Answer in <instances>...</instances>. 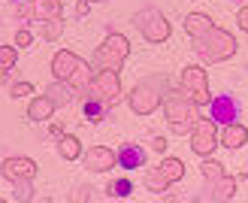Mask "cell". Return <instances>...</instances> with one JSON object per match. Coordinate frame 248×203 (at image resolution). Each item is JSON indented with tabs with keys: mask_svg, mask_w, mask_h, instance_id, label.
Returning <instances> with one entry per match:
<instances>
[{
	"mask_svg": "<svg viewBox=\"0 0 248 203\" xmlns=\"http://www.w3.org/2000/svg\"><path fill=\"white\" fill-rule=\"evenodd\" d=\"M212 24H215V21L209 18L206 12H191V16L185 18V31H188L191 36H203L209 28H212Z\"/></svg>",
	"mask_w": 248,
	"mask_h": 203,
	"instance_id": "20",
	"label": "cell"
},
{
	"mask_svg": "<svg viewBox=\"0 0 248 203\" xmlns=\"http://www.w3.org/2000/svg\"><path fill=\"white\" fill-rule=\"evenodd\" d=\"M115 158H118V167H124V170H140V167H145V149L136 146V143H124L115 152Z\"/></svg>",
	"mask_w": 248,
	"mask_h": 203,
	"instance_id": "12",
	"label": "cell"
},
{
	"mask_svg": "<svg viewBox=\"0 0 248 203\" xmlns=\"http://www.w3.org/2000/svg\"><path fill=\"white\" fill-rule=\"evenodd\" d=\"M242 176H248V173H245V170H242Z\"/></svg>",
	"mask_w": 248,
	"mask_h": 203,
	"instance_id": "37",
	"label": "cell"
},
{
	"mask_svg": "<svg viewBox=\"0 0 248 203\" xmlns=\"http://www.w3.org/2000/svg\"><path fill=\"white\" fill-rule=\"evenodd\" d=\"M88 91L94 97H100L106 106H115L121 100V82H118V70H97L91 76V88Z\"/></svg>",
	"mask_w": 248,
	"mask_h": 203,
	"instance_id": "6",
	"label": "cell"
},
{
	"mask_svg": "<svg viewBox=\"0 0 248 203\" xmlns=\"http://www.w3.org/2000/svg\"><path fill=\"white\" fill-rule=\"evenodd\" d=\"M209 112H212L209 118H215V124H227V121H236L239 103H236L230 94H221V97H212V100H209Z\"/></svg>",
	"mask_w": 248,
	"mask_h": 203,
	"instance_id": "9",
	"label": "cell"
},
{
	"mask_svg": "<svg viewBox=\"0 0 248 203\" xmlns=\"http://www.w3.org/2000/svg\"><path fill=\"white\" fill-rule=\"evenodd\" d=\"M182 88L188 91V97L197 106H209V100H212V94H209V76H206L203 67H197V64L182 70Z\"/></svg>",
	"mask_w": 248,
	"mask_h": 203,
	"instance_id": "5",
	"label": "cell"
},
{
	"mask_svg": "<svg viewBox=\"0 0 248 203\" xmlns=\"http://www.w3.org/2000/svg\"><path fill=\"white\" fill-rule=\"evenodd\" d=\"M142 185L148 188V191H167V176L160 173V167H148L145 176H142Z\"/></svg>",
	"mask_w": 248,
	"mask_h": 203,
	"instance_id": "22",
	"label": "cell"
},
{
	"mask_svg": "<svg viewBox=\"0 0 248 203\" xmlns=\"http://www.w3.org/2000/svg\"><path fill=\"white\" fill-rule=\"evenodd\" d=\"M206 197L209 200H218V203H224V200H233V194H236V179H230V176H218V179H212L206 185Z\"/></svg>",
	"mask_w": 248,
	"mask_h": 203,
	"instance_id": "15",
	"label": "cell"
},
{
	"mask_svg": "<svg viewBox=\"0 0 248 203\" xmlns=\"http://www.w3.org/2000/svg\"><path fill=\"white\" fill-rule=\"evenodd\" d=\"M0 170H3V179L18 182V179H33V176H36V164L31 158H6Z\"/></svg>",
	"mask_w": 248,
	"mask_h": 203,
	"instance_id": "11",
	"label": "cell"
},
{
	"mask_svg": "<svg viewBox=\"0 0 248 203\" xmlns=\"http://www.w3.org/2000/svg\"><path fill=\"white\" fill-rule=\"evenodd\" d=\"M40 28H43V36H46V40H58V36L64 34V18H61V16L46 18V21H40Z\"/></svg>",
	"mask_w": 248,
	"mask_h": 203,
	"instance_id": "24",
	"label": "cell"
},
{
	"mask_svg": "<svg viewBox=\"0 0 248 203\" xmlns=\"http://www.w3.org/2000/svg\"><path fill=\"white\" fill-rule=\"evenodd\" d=\"M160 106L167 112V121L172 134H191V128L197 124L200 112H197V103L188 97L185 88H170V91L160 94Z\"/></svg>",
	"mask_w": 248,
	"mask_h": 203,
	"instance_id": "1",
	"label": "cell"
},
{
	"mask_svg": "<svg viewBox=\"0 0 248 203\" xmlns=\"http://www.w3.org/2000/svg\"><path fill=\"white\" fill-rule=\"evenodd\" d=\"M133 24L140 28V34H142L145 43H167V40H170V21L164 18V12L155 9V6L136 12V16H133Z\"/></svg>",
	"mask_w": 248,
	"mask_h": 203,
	"instance_id": "4",
	"label": "cell"
},
{
	"mask_svg": "<svg viewBox=\"0 0 248 203\" xmlns=\"http://www.w3.org/2000/svg\"><path fill=\"white\" fill-rule=\"evenodd\" d=\"M76 61H79V55H73L70 49L55 52V58H52V76H55V79H61V82H67L70 73H73V67H76Z\"/></svg>",
	"mask_w": 248,
	"mask_h": 203,
	"instance_id": "16",
	"label": "cell"
},
{
	"mask_svg": "<svg viewBox=\"0 0 248 203\" xmlns=\"http://www.w3.org/2000/svg\"><path fill=\"white\" fill-rule=\"evenodd\" d=\"M152 152H167V139L164 136H152Z\"/></svg>",
	"mask_w": 248,
	"mask_h": 203,
	"instance_id": "33",
	"label": "cell"
},
{
	"mask_svg": "<svg viewBox=\"0 0 248 203\" xmlns=\"http://www.w3.org/2000/svg\"><path fill=\"white\" fill-rule=\"evenodd\" d=\"M109 197H130V191H133V182L130 179H115V182H109Z\"/></svg>",
	"mask_w": 248,
	"mask_h": 203,
	"instance_id": "26",
	"label": "cell"
},
{
	"mask_svg": "<svg viewBox=\"0 0 248 203\" xmlns=\"http://www.w3.org/2000/svg\"><path fill=\"white\" fill-rule=\"evenodd\" d=\"M160 173L167 176V182H179L185 176V164L179 158H164V161H160Z\"/></svg>",
	"mask_w": 248,
	"mask_h": 203,
	"instance_id": "23",
	"label": "cell"
},
{
	"mask_svg": "<svg viewBox=\"0 0 248 203\" xmlns=\"http://www.w3.org/2000/svg\"><path fill=\"white\" fill-rule=\"evenodd\" d=\"M12 3H21V0H12Z\"/></svg>",
	"mask_w": 248,
	"mask_h": 203,
	"instance_id": "36",
	"label": "cell"
},
{
	"mask_svg": "<svg viewBox=\"0 0 248 203\" xmlns=\"http://www.w3.org/2000/svg\"><path fill=\"white\" fill-rule=\"evenodd\" d=\"M115 164H118L115 152L106 149V146H94V149L85 152V167H88L91 173H106V170H112Z\"/></svg>",
	"mask_w": 248,
	"mask_h": 203,
	"instance_id": "10",
	"label": "cell"
},
{
	"mask_svg": "<svg viewBox=\"0 0 248 203\" xmlns=\"http://www.w3.org/2000/svg\"><path fill=\"white\" fill-rule=\"evenodd\" d=\"M218 146V124L215 118H197V124L191 128V149H194V155H212Z\"/></svg>",
	"mask_w": 248,
	"mask_h": 203,
	"instance_id": "7",
	"label": "cell"
},
{
	"mask_svg": "<svg viewBox=\"0 0 248 203\" xmlns=\"http://www.w3.org/2000/svg\"><path fill=\"white\" fill-rule=\"evenodd\" d=\"M16 61H18V52L12 46H0V76H6L12 67H16Z\"/></svg>",
	"mask_w": 248,
	"mask_h": 203,
	"instance_id": "25",
	"label": "cell"
},
{
	"mask_svg": "<svg viewBox=\"0 0 248 203\" xmlns=\"http://www.w3.org/2000/svg\"><path fill=\"white\" fill-rule=\"evenodd\" d=\"M70 200H97V194H94V188H79Z\"/></svg>",
	"mask_w": 248,
	"mask_h": 203,
	"instance_id": "31",
	"label": "cell"
},
{
	"mask_svg": "<svg viewBox=\"0 0 248 203\" xmlns=\"http://www.w3.org/2000/svg\"><path fill=\"white\" fill-rule=\"evenodd\" d=\"M200 170H203V176H206V182H212V179H218V176H224V167H221L218 161H212L209 155H206V161H203Z\"/></svg>",
	"mask_w": 248,
	"mask_h": 203,
	"instance_id": "27",
	"label": "cell"
},
{
	"mask_svg": "<svg viewBox=\"0 0 248 203\" xmlns=\"http://www.w3.org/2000/svg\"><path fill=\"white\" fill-rule=\"evenodd\" d=\"M218 143L221 146H227V149H239L248 143V128L239 121H227V124H221V136H218Z\"/></svg>",
	"mask_w": 248,
	"mask_h": 203,
	"instance_id": "13",
	"label": "cell"
},
{
	"mask_svg": "<svg viewBox=\"0 0 248 203\" xmlns=\"http://www.w3.org/2000/svg\"><path fill=\"white\" fill-rule=\"evenodd\" d=\"M48 134H52L55 139H61V136H64V128H61V124H52V131H48Z\"/></svg>",
	"mask_w": 248,
	"mask_h": 203,
	"instance_id": "34",
	"label": "cell"
},
{
	"mask_svg": "<svg viewBox=\"0 0 248 203\" xmlns=\"http://www.w3.org/2000/svg\"><path fill=\"white\" fill-rule=\"evenodd\" d=\"M58 155L61 158H67V161H76L79 155H82V143H79V136H70V134H64L58 139Z\"/></svg>",
	"mask_w": 248,
	"mask_h": 203,
	"instance_id": "21",
	"label": "cell"
},
{
	"mask_svg": "<svg viewBox=\"0 0 248 203\" xmlns=\"http://www.w3.org/2000/svg\"><path fill=\"white\" fill-rule=\"evenodd\" d=\"M48 100H52L55 106H67V103H73V100H76V88H73L70 82L55 79L52 85H48Z\"/></svg>",
	"mask_w": 248,
	"mask_h": 203,
	"instance_id": "18",
	"label": "cell"
},
{
	"mask_svg": "<svg viewBox=\"0 0 248 203\" xmlns=\"http://www.w3.org/2000/svg\"><path fill=\"white\" fill-rule=\"evenodd\" d=\"M9 94H12V97H31V94H33V85H31V82H16V85L9 88Z\"/></svg>",
	"mask_w": 248,
	"mask_h": 203,
	"instance_id": "29",
	"label": "cell"
},
{
	"mask_svg": "<svg viewBox=\"0 0 248 203\" xmlns=\"http://www.w3.org/2000/svg\"><path fill=\"white\" fill-rule=\"evenodd\" d=\"M191 40H194L191 49L206 61V64H218V61H227V58L236 55V36L230 31H224V28H215V24L203 36H191Z\"/></svg>",
	"mask_w": 248,
	"mask_h": 203,
	"instance_id": "2",
	"label": "cell"
},
{
	"mask_svg": "<svg viewBox=\"0 0 248 203\" xmlns=\"http://www.w3.org/2000/svg\"><path fill=\"white\" fill-rule=\"evenodd\" d=\"M55 109H58V106L48 100V94H46V97H33L31 106H28V118H31V121H48Z\"/></svg>",
	"mask_w": 248,
	"mask_h": 203,
	"instance_id": "19",
	"label": "cell"
},
{
	"mask_svg": "<svg viewBox=\"0 0 248 203\" xmlns=\"http://www.w3.org/2000/svg\"><path fill=\"white\" fill-rule=\"evenodd\" d=\"M127 55H130L127 36H124V34H109L103 40V46L97 49L94 58H91V70L94 73L97 70H121V64H124Z\"/></svg>",
	"mask_w": 248,
	"mask_h": 203,
	"instance_id": "3",
	"label": "cell"
},
{
	"mask_svg": "<svg viewBox=\"0 0 248 203\" xmlns=\"http://www.w3.org/2000/svg\"><path fill=\"white\" fill-rule=\"evenodd\" d=\"M88 3H106V0H88Z\"/></svg>",
	"mask_w": 248,
	"mask_h": 203,
	"instance_id": "35",
	"label": "cell"
},
{
	"mask_svg": "<svg viewBox=\"0 0 248 203\" xmlns=\"http://www.w3.org/2000/svg\"><path fill=\"white\" fill-rule=\"evenodd\" d=\"M91 76H94V70H91V64H88V61H76V67H73V73H70V85L73 88H76V97H82L85 91H88V88H91Z\"/></svg>",
	"mask_w": 248,
	"mask_h": 203,
	"instance_id": "17",
	"label": "cell"
},
{
	"mask_svg": "<svg viewBox=\"0 0 248 203\" xmlns=\"http://www.w3.org/2000/svg\"><path fill=\"white\" fill-rule=\"evenodd\" d=\"M12 200H33V185H31V179H18L16 182V194H12Z\"/></svg>",
	"mask_w": 248,
	"mask_h": 203,
	"instance_id": "28",
	"label": "cell"
},
{
	"mask_svg": "<svg viewBox=\"0 0 248 203\" xmlns=\"http://www.w3.org/2000/svg\"><path fill=\"white\" fill-rule=\"evenodd\" d=\"M31 43H33V34H31L28 28H21V31L16 34V46H21V49H28Z\"/></svg>",
	"mask_w": 248,
	"mask_h": 203,
	"instance_id": "30",
	"label": "cell"
},
{
	"mask_svg": "<svg viewBox=\"0 0 248 203\" xmlns=\"http://www.w3.org/2000/svg\"><path fill=\"white\" fill-rule=\"evenodd\" d=\"M82 116L88 118V121H94V124H100V121L109 118V106L103 103L100 97H94L91 91H85L82 94Z\"/></svg>",
	"mask_w": 248,
	"mask_h": 203,
	"instance_id": "14",
	"label": "cell"
},
{
	"mask_svg": "<svg viewBox=\"0 0 248 203\" xmlns=\"http://www.w3.org/2000/svg\"><path fill=\"white\" fill-rule=\"evenodd\" d=\"M127 103H130V109L136 112V116H152V112L160 106V91H157V85H152V82H142V85H136L133 91L127 94Z\"/></svg>",
	"mask_w": 248,
	"mask_h": 203,
	"instance_id": "8",
	"label": "cell"
},
{
	"mask_svg": "<svg viewBox=\"0 0 248 203\" xmlns=\"http://www.w3.org/2000/svg\"><path fill=\"white\" fill-rule=\"evenodd\" d=\"M236 21H239V28H242L245 34H248V6H242V9H239V16H236Z\"/></svg>",
	"mask_w": 248,
	"mask_h": 203,
	"instance_id": "32",
	"label": "cell"
}]
</instances>
